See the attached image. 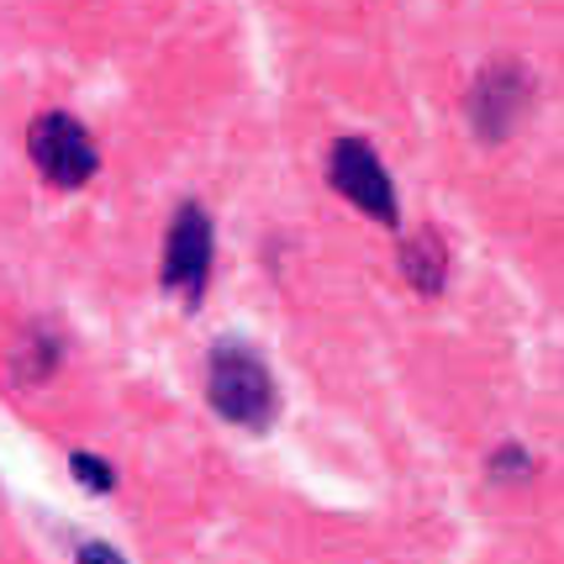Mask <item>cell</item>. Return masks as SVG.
I'll return each instance as SVG.
<instances>
[{
    "label": "cell",
    "mask_w": 564,
    "mask_h": 564,
    "mask_svg": "<svg viewBox=\"0 0 564 564\" xmlns=\"http://www.w3.org/2000/svg\"><path fill=\"white\" fill-rule=\"evenodd\" d=\"M26 153H32L37 174H43L48 185H58V191H79V185H90L100 170L96 138H90L85 122L69 117V111H43L37 122L26 127Z\"/></svg>",
    "instance_id": "2"
},
{
    "label": "cell",
    "mask_w": 564,
    "mask_h": 564,
    "mask_svg": "<svg viewBox=\"0 0 564 564\" xmlns=\"http://www.w3.org/2000/svg\"><path fill=\"white\" fill-rule=\"evenodd\" d=\"M69 475L79 480V491H90V496H111L117 491V469L106 465V459H96V454H69Z\"/></svg>",
    "instance_id": "8"
},
{
    "label": "cell",
    "mask_w": 564,
    "mask_h": 564,
    "mask_svg": "<svg viewBox=\"0 0 564 564\" xmlns=\"http://www.w3.org/2000/svg\"><path fill=\"white\" fill-rule=\"evenodd\" d=\"M74 564H127L122 554H117V549H111V543H79V554H74Z\"/></svg>",
    "instance_id": "9"
},
{
    "label": "cell",
    "mask_w": 564,
    "mask_h": 564,
    "mask_svg": "<svg viewBox=\"0 0 564 564\" xmlns=\"http://www.w3.org/2000/svg\"><path fill=\"white\" fill-rule=\"evenodd\" d=\"M401 274L412 280L417 295H438L448 285V248L438 232H412L401 243Z\"/></svg>",
    "instance_id": "6"
},
{
    "label": "cell",
    "mask_w": 564,
    "mask_h": 564,
    "mask_svg": "<svg viewBox=\"0 0 564 564\" xmlns=\"http://www.w3.org/2000/svg\"><path fill=\"white\" fill-rule=\"evenodd\" d=\"M486 475L501 480V486H522V480L533 475V454H528L522 443H501L491 459H486Z\"/></svg>",
    "instance_id": "7"
},
{
    "label": "cell",
    "mask_w": 564,
    "mask_h": 564,
    "mask_svg": "<svg viewBox=\"0 0 564 564\" xmlns=\"http://www.w3.org/2000/svg\"><path fill=\"white\" fill-rule=\"evenodd\" d=\"M212 259H217V227L206 217V206L185 200L164 238V291L180 295L185 306H200V295L212 285Z\"/></svg>",
    "instance_id": "4"
},
{
    "label": "cell",
    "mask_w": 564,
    "mask_h": 564,
    "mask_svg": "<svg viewBox=\"0 0 564 564\" xmlns=\"http://www.w3.org/2000/svg\"><path fill=\"white\" fill-rule=\"evenodd\" d=\"M206 401L221 422L243 427V433H270L280 417V386L270 365L248 344H217L206 365Z\"/></svg>",
    "instance_id": "1"
},
{
    "label": "cell",
    "mask_w": 564,
    "mask_h": 564,
    "mask_svg": "<svg viewBox=\"0 0 564 564\" xmlns=\"http://www.w3.org/2000/svg\"><path fill=\"white\" fill-rule=\"evenodd\" d=\"M528 96H533V79L517 69V64H491V69L475 79V90H469V122H475V132L486 143L512 138V127L528 111Z\"/></svg>",
    "instance_id": "5"
},
{
    "label": "cell",
    "mask_w": 564,
    "mask_h": 564,
    "mask_svg": "<svg viewBox=\"0 0 564 564\" xmlns=\"http://www.w3.org/2000/svg\"><path fill=\"white\" fill-rule=\"evenodd\" d=\"M327 185L359 212V217L380 221V227H401V206H395V185L391 170L380 164V153L365 138H338L333 159H327Z\"/></svg>",
    "instance_id": "3"
}]
</instances>
